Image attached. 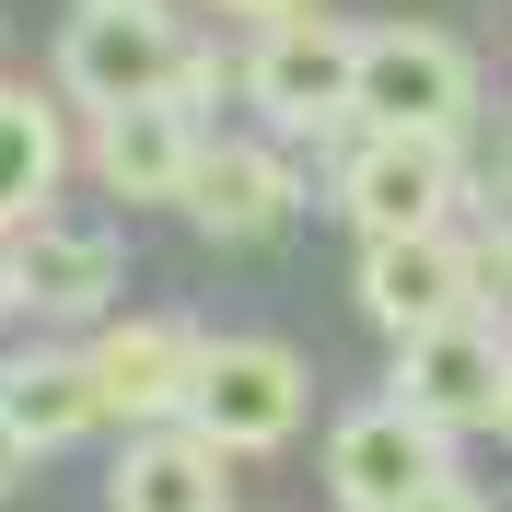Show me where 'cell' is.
<instances>
[{
  "label": "cell",
  "mask_w": 512,
  "mask_h": 512,
  "mask_svg": "<svg viewBox=\"0 0 512 512\" xmlns=\"http://www.w3.org/2000/svg\"><path fill=\"white\" fill-rule=\"evenodd\" d=\"M187 70H198V47L175 35L163 0H82L70 35H59V82H70V105H94V117H117V105H175Z\"/></svg>",
  "instance_id": "1"
},
{
  "label": "cell",
  "mask_w": 512,
  "mask_h": 512,
  "mask_svg": "<svg viewBox=\"0 0 512 512\" xmlns=\"http://www.w3.org/2000/svg\"><path fill=\"white\" fill-rule=\"evenodd\" d=\"M303 396H315L303 350H280V338H198L187 431L222 443V454H280L291 431H303Z\"/></svg>",
  "instance_id": "2"
},
{
  "label": "cell",
  "mask_w": 512,
  "mask_h": 512,
  "mask_svg": "<svg viewBox=\"0 0 512 512\" xmlns=\"http://www.w3.org/2000/svg\"><path fill=\"white\" fill-rule=\"evenodd\" d=\"M245 105L268 128H350L361 117V24H326L315 0L268 12V35L245 47Z\"/></svg>",
  "instance_id": "3"
},
{
  "label": "cell",
  "mask_w": 512,
  "mask_h": 512,
  "mask_svg": "<svg viewBox=\"0 0 512 512\" xmlns=\"http://www.w3.org/2000/svg\"><path fill=\"white\" fill-rule=\"evenodd\" d=\"M443 478H454V431L419 419L408 396H373V408H350L326 431V501L338 512H408Z\"/></svg>",
  "instance_id": "4"
},
{
  "label": "cell",
  "mask_w": 512,
  "mask_h": 512,
  "mask_svg": "<svg viewBox=\"0 0 512 512\" xmlns=\"http://www.w3.org/2000/svg\"><path fill=\"white\" fill-rule=\"evenodd\" d=\"M454 187H466V163H454L443 128H350V152H338V210L361 233L454 222Z\"/></svg>",
  "instance_id": "5"
},
{
  "label": "cell",
  "mask_w": 512,
  "mask_h": 512,
  "mask_svg": "<svg viewBox=\"0 0 512 512\" xmlns=\"http://www.w3.org/2000/svg\"><path fill=\"white\" fill-rule=\"evenodd\" d=\"M478 105V59L443 24H373L361 35V117L350 128H466Z\"/></svg>",
  "instance_id": "6"
},
{
  "label": "cell",
  "mask_w": 512,
  "mask_h": 512,
  "mask_svg": "<svg viewBox=\"0 0 512 512\" xmlns=\"http://www.w3.org/2000/svg\"><path fill=\"white\" fill-rule=\"evenodd\" d=\"M350 303H361V326H384V338H419V326H443V315H478V256L454 245L443 222L431 233H361Z\"/></svg>",
  "instance_id": "7"
},
{
  "label": "cell",
  "mask_w": 512,
  "mask_h": 512,
  "mask_svg": "<svg viewBox=\"0 0 512 512\" xmlns=\"http://www.w3.org/2000/svg\"><path fill=\"white\" fill-rule=\"evenodd\" d=\"M501 384H512V338L489 315H443L419 338H396V384L384 396H408L443 431H501Z\"/></svg>",
  "instance_id": "8"
},
{
  "label": "cell",
  "mask_w": 512,
  "mask_h": 512,
  "mask_svg": "<svg viewBox=\"0 0 512 512\" xmlns=\"http://www.w3.org/2000/svg\"><path fill=\"white\" fill-rule=\"evenodd\" d=\"M12 280H24V315H105L128 280V245L105 222L35 210V222H12Z\"/></svg>",
  "instance_id": "9"
},
{
  "label": "cell",
  "mask_w": 512,
  "mask_h": 512,
  "mask_svg": "<svg viewBox=\"0 0 512 512\" xmlns=\"http://www.w3.org/2000/svg\"><path fill=\"white\" fill-rule=\"evenodd\" d=\"M210 245H268V233L291 222V163L268 152V140H198V175L187 198H175Z\"/></svg>",
  "instance_id": "10"
},
{
  "label": "cell",
  "mask_w": 512,
  "mask_h": 512,
  "mask_svg": "<svg viewBox=\"0 0 512 512\" xmlns=\"http://www.w3.org/2000/svg\"><path fill=\"white\" fill-rule=\"evenodd\" d=\"M94 350V384H105V419H140V431H163V419H187V373H198V338L163 315H117L105 338H82Z\"/></svg>",
  "instance_id": "11"
},
{
  "label": "cell",
  "mask_w": 512,
  "mask_h": 512,
  "mask_svg": "<svg viewBox=\"0 0 512 512\" xmlns=\"http://www.w3.org/2000/svg\"><path fill=\"white\" fill-rule=\"evenodd\" d=\"M105 501L117 512H233V454L198 443L187 419H163V431H140V443L117 454Z\"/></svg>",
  "instance_id": "12"
},
{
  "label": "cell",
  "mask_w": 512,
  "mask_h": 512,
  "mask_svg": "<svg viewBox=\"0 0 512 512\" xmlns=\"http://www.w3.org/2000/svg\"><path fill=\"white\" fill-rule=\"evenodd\" d=\"M94 175L117 198H187V175H198V117L187 105H117V117H94Z\"/></svg>",
  "instance_id": "13"
},
{
  "label": "cell",
  "mask_w": 512,
  "mask_h": 512,
  "mask_svg": "<svg viewBox=\"0 0 512 512\" xmlns=\"http://www.w3.org/2000/svg\"><path fill=\"white\" fill-rule=\"evenodd\" d=\"M0 408H12V431H24L35 454H59L82 443L105 419V384H94V350H24V361H0Z\"/></svg>",
  "instance_id": "14"
},
{
  "label": "cell",
  "mask_w": 512,
  "mask_h": 512,
  "mask_svg": "<svg viewBox=\"0 0 512 512\" xmlns=\"http://www.w3.org/2000/svg\"><path fill=\"white\" fill-rule=\"evenodd\" d=\"M59 163H70L59 105H47V94H24V82H0V233H12V222H35V210L59 198Z\"/></svg>",
  "instance_id": "15"
},
{
  "label": "cell",
  "mask_w": 512,
  "mask_h": 512,
  "mask_svg": "<svg viewBox=\"0 0 512 512\" xmlns=\"http://www.w3.org/2000/svg\"><path fill=\"white\" fill-rule=\"evenodd\" d=\"M24 466H35V443H24V431H12V408H0V501L24 489Z\"/></svg>",
  "instance_id": "16"
},
{
  "label": "cell",
  "mask_w": 512,
  "mask_h": 512,
  "mask_svg": "<svg viewBox=\"0 0 512 512\" xmlns=\"http://www.w3.org/2000/svg\"><path fill=\"white\" fill-rule=\"evenodd\" d=\"M408 512H489V501H478V489H466V478H443V489H419Z\"/></svg>",
  "instance_id": "17"
},
{
  "label": "cell",
  "mask_w": 512,
  "mask_h": 512,
  "mask_svg": "<svg viewBox=\"0 0 512 512\" xmlns=\"http://www.w3.org/2000/svg\"><path fill=\"white\" fill-rule=\"evenodd\" d=\"M12 303H24V280H12V233H0V315H12Z\"/></svg>",
  "instance_id": "18"
},
{
  "label": "cell",
  "mask_w": 512,
  "mask_h": 512,
  "mask_svg": "<svg viewBox=\"0 0 512 512\" xmlns=\"http://www.w3.org/2000/svg\"><path fill=\"white\" fill-rule=\"evenodd\" d=\"M222 12H256V24H268V12H303V0H222Z\"/></svg>",
  "instance_id": "19"
},
{
  "label": "cell",
  "mask_w": 512,
  "mask_h": 512,
  "mask_svg": "<svg viewBox=\"0 0 512 512\" xmlns=\"http://www.w3.org/2000/svg\"><path fill=\"white\" fill-rule=\"evenodd\" d=\"M501 443H512V384H501Z\"/></svg>",
  "instance_id": "20"
}]
</instances>
